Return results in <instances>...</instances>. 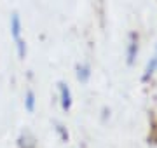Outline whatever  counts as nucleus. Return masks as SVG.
<instances>
[{"label": "nucleus", "instance_id": "f03ea898", "mask_svg": "<svg viewBox=\"0 0 157 148\" xmlns=\"http://www.w3.org/2000/svg\"><path fill=\"white\" fill-rule=\"evenodd\" d=\"M59 96H61V108L65 112H68L72 108L73 99H72V91H70V87L67 84H59Z\"/></svg>", "mask_w": 157, "mask_h": 148}, {"label": "nucleus", "instance_id": "423d86ee", "mask_svg": "<svg viewBox=\"0 0 157 148\" xmlns=\"http://www.w3.org/2000/svg\"><path fill=\"white\" fill-rule=\"evenodd\" d=\"M25 108L28 110L30 113L35 110V94H33V91L26 92V98H25Z\"/></svg>", "mask_w": 157, "mask_h": 148}, {"label": "nucleus", "instance_id": "20e7f679", "mask_svg": "<svg viewBox=\"0 0 157 148\" xmlns=\"http://www.w3.org/2000/svg\"><path fill=\"white\" fill-rule=\"evenodd\" d=\"M157 72V47H155V54L150 57V61L147 63V68H145V73H143V79H148Z\"/></svg>", "mask_w": 157, "mask_h": 148}, {"label": "nucleus", "instance_id": "f257e3e1", "mask_svg": "<svg viewBox=\"0 0 157 148\" xmlns=\"http://www.w3.org/2000/svg\"><path fill=\"white\" fill-rule=\"evenodd\" d=\"M21 19L17 14H12L11 17V35H12V40L16 42V49H17V56L25 59L26 56V46H25V40L21 39Z\"/></svg>", "mask_w": 157, "mask_h": 148}, {"label": "nucleus", "instance_id": "39448f33", "mask_svg": "<svg viewBox=\"0 0 157 148\" xmlns=\"http://www.w3.org/2000/svg\"><path fill=\"white\" fill-rule=\"evenodd\" d=\"M91 77V68L87 66V65H80V66H77V79L80 80V82H87Z\"/></svg>", "mask_w": 157, "mask_h": 148}, {"label": "nucleus", "instance_id": "7ed1b4c3", "mask_svg": "<svg viewBox=\"0 0 157 148\" xmlns=\"http://www.w3.org/2000/svg\"><path fill=\"white\" fill-rule=\"evenodd\" d=\"M136 56H138V35L131 33L128 44V65H133Z\"/></svg>", "mask_w": 157, "mask_h": 148}]
</instances>
